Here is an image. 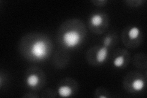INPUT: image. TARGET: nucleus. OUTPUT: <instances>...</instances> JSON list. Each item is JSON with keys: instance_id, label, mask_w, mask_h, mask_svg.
Listing matches in <instances>:
<instances>
[{"instance_id": "1a4fd4ad", "label": "nucleus", "mask_w": 147, "mask_h": 98, "mask_svg": "<svg viewBox=\"0 0 147 98\" xmlns=\"http://www.w3.org/2000/svg\"><path fill=\"white\" fill-rule=\"evenodd\" d=\"M125 63V58L123 56H119L113 60V66L115 68H120Z\"/></svg>"}, {"instance_id": "f03ea898", "label": "nucleus", "mask_w": 147, "mask_h": 98, "mask_svg": "<svg viewBox=\"0 0 147 98\" xmlns=\"http://www.w3.org/2000/svg\"><path fill=\"white\" fill-rule=\"evenodd\" d=\"M31 53L33 57L38 59L45 58L47 55V45L42 40L37 41L32 45Z\"/></svg>"}, {"instance_id": "7ed1b4c3", "label": "nucleus", "mask_w": 147, "mask_h": 98, "mask_svg": "<svg viewBox=\"0 0 147 98\" xmlns=\"http://www.w3.org/2000/svg\"><path fill=\"white\" fill-rule=\"evenodd\" d=\"M108 49L106 47L104 46L100 47L97 53H96V60H97L98 63H104L108 57Z\"/></svg>"}, {"instance_id": "9b49d317", "label": "nucleus", "mask_w": 147, "mask_h": 98, "mask_svg": "<svg viewBox=\"0 0 147 98\" xmlns=\"http://www.w3.org/2000/svg\"><path fill=\"white\" fill-rule=\"evenodd\" d=\"M99 97H100V98H102V97H103V98H106L107 97L105 96H100Z\"/></svg>"}, {"instance_id": "423d86ee", "label": "nucleus", "mask_w": 147, "mask_h": 98, "mask_svg": "<svg viewBox=\"0 0 147 98\" xmlns=\"http://www.w3.org/2000/svg\"><path fill=\"white\" fill-rule=\"evenodd\" d=\"M145 82L142 79L138 78L133 81L132 83V87L133 90L136 91H141L145 88Z\"/></svg>"}, {"instance_id": "20e7f679", "label": "nucleus", "mask_w": 147, "mask_h": 98, "mask_svg": "<svg viewBox=\"0 0 147 98\" xmlns=\"http://www.w3.org/2000/svg\"><path fill=\"white\" fill-rule=\"evenodd\" d=\"M73 90L72 88L68 85H63L58 89V95L63 97H68L72 95Z\"/></svg>"}, {"instance_id": "6e6552de", "label": "nucleus", "mask_w": 147, "mask_h": 98, "mask_svg": "<svg viewBox=\"0 0 147 98\" xmlns=\"http://www.w3.org/2000/svg\"><path fill=\"white\" fill-rule=\"evenodd\" d=\"M140 33V30L137 26H133L128 31V36L131 39L134 40L137 39Z\"/></svg>"}, {"instance_id": "f257e3e1", "label": "nucleus", "mask_w": 147, "mask_h": 98, "mask_svg": "<svg viewBox=\"0 0 147 98\" xmlns=\"http://www.w3.org/2000/svg\"><path fill=\"white\" fill-rule=\"evenodd\" d=\"M82 41V36L77 31L70 30L66 32L63 36L64 44L67 48H74L79 45Z\"/></svg>"}, {"instance_id": "39448f33", "label": "nucleus", "mask_w": 147, "mask_h": 98, "mask_svg": "<svg viewBox=\"0 0 147 98\" xmlns=\"http://www.w3.org/2000/svg\"><path fill=\"white\" fill-rule=\"evenodd\" d=\"M39 82V76L36 74H31L27 77L26 80V83L27 85L31 88H34L38 86Z\"/></svg>"}, {"instance_id": "0eeeda50", "label": "nucleus", "mask_w": 147, "mask_h": 98, "mask_svg": "<svg viewBox=\"0 0 147 98\" xmlns=\"http://www.w3.org/2000/svg\"><path fill=\"white\" fill-rule=\"evenodd\" d=\"M103 18L100 14H94L90 18V23L93 26H99L102 23Z\"/></svg>"}, {"instance_id": "9d476101", "label": "nucleus", "mask_w": 147, "mask_h": 98, "mask_svg": "<svg viewBox=\"0 0 147 98\" xmlns=\"http://www.w3.org/2000/svg\"><path fill=\"white\" fill-rule=\"evenodd\" d=\"M111 43H112V38H110L109 36H107L106 37H105V38L104 40V46L106 47H109Z\"/></svg>"}]
</instances>
